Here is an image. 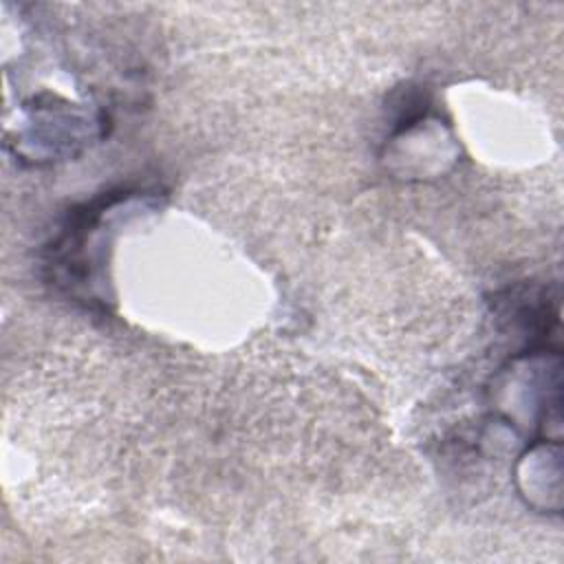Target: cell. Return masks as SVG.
<instances>
[{"label": "cell", "mask_w": 564, "mask_h": 564, "mask_svg": "<svg viewBox=\"0 0 564 564\" xmlns=\"http://www.w3.org/2000/svg\"><path fill=\"white\" fill-rule=\"evenodd\" d=\"M562 452L560 438L540 436L518 460V485L527 502L540 511L557 513L562 507Z\"/></svg>", "instance_id": "obj_3"}, {"label": "cell", "mask_w": 564, "mask_h": 564, "mask_svg": "<svg viewBox=\"0 0 564 564\" xmlns=\"http://www.w3.org/2000/svg\"><path fill=\"white\" fill-rule=\"evenodd\" d=\"M18 152L31 163H55L79 154L101 137L104 112H93L57 95H37L24 106Z\"/></svg>", "instance_id": "obj_2"}, {"label": "cell", "mask_w": 564, "mask_h": 564, "mask_svg": "<svg viewBox=\"0 0 564 564\" xmlns=\"http://www.w3.org/2000/svg\"><path fill=\"white\" fill-rule=\"evenodd\" d=\"M159 196L156 189L119 187L70 207L44 247L42 267L48 284L86 311L106 313L112 304L106 278L112 229L139 207H154Z\"/></svg>", "instance_id": "obj_1"}]
</instances>
